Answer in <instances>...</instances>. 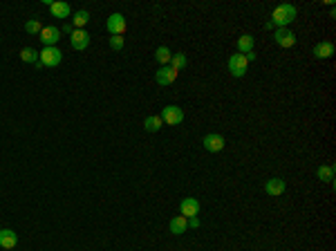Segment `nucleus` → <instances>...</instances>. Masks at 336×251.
<instances>
[{"label": "nucleus", "mask_w": 336, "mask_h": 251, "mask_svg": "<svg viewBox=\"0 0 336 251\" xmlns=\"http://www.w3.org/2000/svg\"><path fill=\"white\" fill-rule=\"evenodd\" d=\"M294 20H296V7L289 5V2H282V5H278L271 11V18L265 22V27L267 29H282V27H289Z\"/></svg>", "instance_id": "1"}, {"label": "nucleus", "mask_w": 336, "mask_h": 251, "mask_svg": "<svg viewBox=\"0 0 336 251\" xmlns=\"http://www.w3.org/2000/svg\"><path fill=\"white\" fill-rule=\"evenodd\" d=\"M226 67H229L231 77L242 78L244 74H247V70H249L247 56H244V54H231V56H229V61H226Z\"/></svg>", "instance_id": "2"}, {"label": "nucleus", "mask_w": 336, "mask_h": 251, "mask_svg": "<svg viewBox=\"0 0 336 251\" xmlns=\"http://www.w3.org/2000/svg\"><path fill=\"white\" fill-rule=\"evenodd\" d=\"M63 61V52L59 47H43V52H39V63L43 67H56Z\"/></svg>", "instance_id": "3"}, {"label": "nucleus", "mask_w": 336, "mask_h": 251, "mask_svg": "<svg viewBox=\"0 0 336 251\" xmlns=\"http://www.w3.org/2000/svg\"><path fill=\"white\" fill-rule=\"evenodd\" d=\"M159 117L166 126H179L184 121V110L179 106H166Z\"/></svg>", "instance_id": "4"}, {"label": "nucleus", "mask_w": 336, "mask_h": 251, "mask_svg": "<svg viewBox=\"0 0 336 251\" xmlns=\"http://www.w3.org/2000/svg\"><path fill=\"white\" fill-rule=\"evenodd\" d=\"M274 40L280 45V47H285L287 50V47H294V45H296V34H294L289 27L274 29Z\"/></svg>", "instance_id": "5"}, {"label": "nucleus", "mask_w": 336, "mask_h": 251, "mask_svg": "<svg viewBox=\"0 0 336 251\" xmlns=\"http://www.w3.org/2000/svg\"><path fill=\"white\" fill-rule=\"evenodd\" d=\"M39 36H40V43H43L45 47H56V43L61 40V29L50 25V27H43V32H40Z\"/></svg>", "instance_id": "6"}, {"label": "nucleus", "mask_w": 336, "mask_h": 251, "mask_svg": "<svg viewBox=\"0 0 336 251\" xmlns=\"http://www.w3.org/2000/svg\"><path fill=\"white\" fill-rule=\"evenodd\" d=\"M105 25H108V32H110L112 36H121V34H126V16H123V14H112Z\"/></svg>", "instance_id": "7"}, {"label": "nucleus", "mask_w": 336, "mask_h": 251, "mask_svg": "<svg viewBox=\"0 0 336 251\" xmlns=\"http://www.w3.org/2000/svg\"><path fill=\"white\" fill-rule=\"evenodd\" d=\"M202 146L209 153H220V151H224V137H222V135H217V133H209L202 139Z\"/></svg>", "instance_id": "8"}, {"label": "nucleus", "mask_w": 336, "mask_h": 251, "mask_svg": "<svg viewBox=\"0 0 336 251\" xmlns=\"http://www.w3.org/2000/svg\"><path fill=\"white\" fill-rule=\"evenodd\" d=\"M70 45L74 47V50L83 52L90 45V34L85 32V29H74V32H72V36H70Z\"/></svg>", "instance_id": "9"}, {"label": "nucleus", "mask_w": 336, "mask_h": 251, "mask_svg": "<svg viewBox=\"0 0 336 251\" xmlns=\"http://www.w3.org/2000/svg\"><path fill=\"white\" fill-rule=\"evenodd\" d=\"M285 191H287V184H285V179H280V177H271L265 182V193L271 197L282 195Z\"/></svg>", "instance_id": "10"}, {"label": "nucleus", "mask_w": 336, "mask_h": 251, "mask_svg": "<svg viewBox=\"0 0 336 251\" xmlns=\"http://www.w3.org/2000/svg\"><path fill=\"white\" fill-rule=\"evenodd\" d=\"M179 213H182L184 218H195L199 213V202L195 200V197H184L182 204H179Z\"/></svg>", "instance_id": "11"}, {"label": "nucleus", "mask_w": 336, "mask_h": 251, "mask_svg": "<svg viewBox=\"0 0 336 251\" xmlns=\"http://www.w3.org/2000/svg\"><path fill=\"white\" fill-rule=\"evenodd\" d=\"M175 78H177V72L173 70L171 65L159 67L157 74H155V81H157L159 85H171V83H175Z\"/></svg>", "instance_id": "12"}, {"label": "nucleus", "mask_w": 336, "mask_h": 251, "mask_svg": "<svg viewBox=\"0 0 336 251\" xmlns=\"http://www.w3.org/2000/svg\"><path fill=\"white\" fill-rule=\"evenodd\" d=\"M334 43H330V40H320V43L314 45V56L316 58H332L334 56Z\"/></svg>", "instance_id": "13"}, {"label": "nucleus", "mask_w": 336, "mask_h": 251, "mask_svg": "<svg viewBox=\"0 0 336 251\" xmlns=\"http://www.w3.org/2000/svg\"><path fill=\"white\" fill-rule=\"evenodd\" d=\"M18 245V235L11 229H0V247L2 249H14Z\"/></svg>", "instance_id": "14"}, {"label": "nucleus", "mask_w": 336, "mask_h": 251, "mask_svg": "<svg viewBox=\"0 0 336 251\" xmlns=\"http://www.w3.org/2000/svg\"><path fill=\"white\" fill-rule=\"evenodd\" d=\"M168 229H171V233L173 235H182V233H186V229H188V220L184 218V215H175V218L168 222Z\"/></svg>", "instance_id": "15"}, {"label": "nucleus", "mask_w": 336, "mask_h": 251, "mask_svg": "<svg viewBox=\"0 0 336 251\" xmlns=\"http://www.w3.org/2000/svg\"><path fill=\"white\" fill-rule=\"evenodd\" d=\"M50 11H52V16H54V18H70V14H72L70 5H67V2H63V0H56V2H52Z\"/></svg>", "instance_id": "16"}, {"label": "nucleus", "mask_w": 336, "mask_h": 251, "mask_svg": "<svg viewBox=\"0 0 336 251\" xmlns=\"http://www.w3.org/2000/svg\"><path fill=\"white\" fill-rule=\"evenodd\" d=\"M254 36L251 34H242L240 39H237V54H249V52H254Z\"/></svg>", "instance_id": "17"}, {"label": "nucleus", "mask_w": 336, "mask_h": 251, "mask_svg": "<svg viewBox=\"0 0 336 251\" xmlns=\"http://www.w3.org/2000/svg\"><path fill=\"white\" fill-rule=\"evenodd\" d=\"M320 182H327V184H334V164H325V166H318L316 171Z\"/></svg>", "instance_id": "18"}, {"label": "nucleus", "mask_w": 336, "mask_h": 251, "mask_svg": "<svg viewBox=\"0 0 336 251\" xmlns=\"http://www.w3.org/2000/svg\"><path fill=\"white\" fill-rule=\"evenodd\" d=\"M161 126H164V121H161L159 115H150L143 121V128L148 130V133H157V130H161Z\"/></svg>", "instance_id": "19"}, {"label": "nucleus", "mask_w": 336, "mask_h": 251, "mask_svg": "<svg viewBox=\"0 0 336 251\" xmlns=\"http://www.w3.org/2000/svg\"><path fill=\"white\" fill-rule=\"evenodd\" d=\"M88 20H90V14L85 9H81V11H77V14L72 16V27H74V29H83L85 25H88Z\"/></svg>", "instance_id": "20"}, {"label": "nucleus", "mask_w": 336, "mask_h": 251, "mask_svg": "<svg viewBox=\"0 0 336 251\" xmlns=\"http://www.w3.org/2000/svg\"><path fill=\"white\" fill-rule=\"evenodd\" d=\"M155 58H157V63H159L161 67H164V65H168V63H171L173 54H171V50H168L166 45H159V47H157V52H155Z\"/></svg>", "instance_id": "21"}, {"label": "nucleus", "mask_w": 336, "mask_h": 251, "mask_svg": "<svg viewBox=\"0 0 336 251\" xmlns=\"http://www.w3.org/2000/svg\"><path fill=\"white\" fill-rule=\"evenodd\" d=\"M168 65H171L173 70H175V72H182L184 67L188 65L186 54H182V52H179V54H173V58H171V63H168Z\"/></svg>", "instance_id": "22"}, {"label": "nucleus", "mask_w": 336, "mask_h": 251, "mask_svg": "<svg viewBox=\"0 0 336 251\" xmlns=\"http://www.w3.org/2000/svg\"><path fill=\"white\" fill-rule=\"evenodd\" d=\"M20 58L25 63H36V61H39V52L34 50V47H22V50H20Z\"/></svg>", "instance_id": "23"}, {"label": "nucleus", "mask_w": 336, "mask_h": 251, "mask_svg": "<svg viewBox=\"0 0 336 251\" xmlns=\"http://www.w3.org/2000/svg\"><path fill=\"white\" fill-rule=\"evenodd\" d=\"M25 32H29V34H40V32H43V25H40V20L32 18V20L25 22Z\"/></svg>", "instance_id": "24"}, {"label": "nucleus", "mask_w": 336, "mask_h": 251, "mask_svg": "<svg viewBox=\"0 0 336 251\" xmlns=\"http://www.w3.org/2000/svg\"><path fill=\"white\" fill-rule=\"evenodd\" d=\"M110 47L115 52L123 50V36H110Z\"/></svg>", "instance_id": "25"}, {"label": "nucleus", "mask_w": 336, "mask_h": 251, "mask_svg": "<svg viewBox=\"0 0 336 251\" xmlns=\"http://www.w3.org/2000/svg\"><path fill=\"white\" fill-rule=\"evenodd\" d=\"M199 224L202 222H199L198 215H195V218H188V229H199Z\"/></svg>", "instance_id": "26"}, {"label": "nucleus", "mask_w": 336, "mask_h": 251, "mask_svg": "<svg viewBox=\"0 0 336 251\" xmlns=\"http://www.w3.org/2000/svg\"><path fill=\"white\" fill-rule=\"evenodd\" d=\"M61 32H65V34H72V32H74V27H72L70 22H65V25H63V29H61Z\"/></svg>", "instance_id": "27"}, {"label": "nucleus", "mask_w": 336, "mask_h": 251, "mask_svg": "<svg viewBox=\"0 0 336 251\" xmlns=\"http://www.w3.org/2000/svg\"><path fill=\"white\" fill-rule=\"evenodd\" d=\"M244 56H247V61H249V63H254V61H256V54H254V52H249V54H244Z\"/></svg>", "instance_id": "28"}]
</instances>
